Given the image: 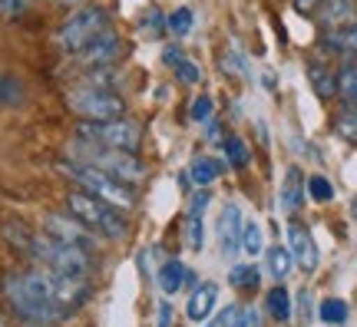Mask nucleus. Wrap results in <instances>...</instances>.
<instances>
[{"label": "nucleus", "instance_id": "nucleus-1", "mask_svg": "<svg viewBox=\"0 0 357 327\" xmlns=\"http://www.w3.org/2000/svg\"><path fill=\"white\" fill-rule=\"evenodd\" d=\"M0 291L13 307V314L26 324H56L89 298L86 277H70L50 268L7 271L0 277Z\"/></svg>", "mask_w": 357, "mask_h": 327}, {"label": "nucleus", "instance_id": "nucleus-2", "mask_svg": "<svg viewBox=\"0 0 357 327\" xmlns=\"http://www.w3.org/2000/svg\"><path fill=\"white\" fill-rule=\"evenodd\" d=\"M60 172H63L66 178H73L83 192H89V195H96V199L116 205L119 212L136 205V192L129 189V182H119V178H113L109 172H102V169H96V165H89V162H60Z\"/></svg>", "mask_w": 357, "mask_h": 327}, {"label": "nucleus", "instance_id": "nucleus-3", "mask_svg": "<svg viewBox=\"0 0 357 327\" xmlns=\"http://www.w3.org/2000/svg\"><path fill=\"white\" fill-rule=\"evenodd\" d=\"M109 13L106 7L100 3H89V7H79L77 13H70L60 26V33H56V43H60V50L70 53V56H79L83 50H89L96 40L109 30Z\"/></svg>", "mask_w": 357, "mask_h": 327}, {"label": "nucleus", "instance_id": "nucleus-4", "mask_svg": "<svg viewBox=\"0 0 357 327\" xmlns=\"http://www.w3.org/2000/svg\"><path fill=\"white\" fill-rule=\"evenodd\" d=\"M66 208L70 215L83 222L89 231H96L102 238H123L126 235V218L123 212L109 205V201L96 199V195H89V192H70L66 195Z\"/></svg>", "mask_w": 357, "mask_h": 327}, {"label": "nucleus", "instance_id": "nucleus-5", "mask_svg": "<svg viewBox=\"0 0 357 327\" xmlns=\"http://www.w3.org/2000/svg\"><path fill=\"white\" fill-rule=\"evenodd\" d=\"M77 139L89 146H102V149H119V152H136L142 142V126L136 119H109V123H79Z\"/></svg>", "mask_w": 357, "mask_h": 327}, {"label": "nucleus", "instance_id": "nucleus-6", "mask_svg": "<svg viewBox=\"0 0 357 327\" xmlns=\"http://www.w3.org/2000/svg\"><path fill=\"white\" fill-rule=\"evenodd\" d=\"M70 109L83 116V123H109V119H123L126 100L113 89H96L89 83H79L70 89Z\"/></svg>", "mask_w": 357, "mask_h": 327}, {"label": "nucleus", "instance_id": "nucleus-7", "mask_svg": "<svg viewBox=\"0 0 357 327\" xmlns=\"http://www.w3.org/2000/svg\"><path fill=\"white\" fill-rule=\"evenodd\" d=\"M73 155H79L83 162L96 165L102 172H109L119 182H139L146 178V169L136 159V152H119V149H102V146H89V142H77Z\"/></svg>", "mask_w": 357, "mask_h": 327}, {"label": "nucleus", "instance_id": "nucleus-8", "mask_svg": "<svg viewBox=\"0 0 357 327\" xmlns=\"http://www.w3.org/2000/svg\"><path fill=\"white\" fill-rule=\"evenodd\" d=\"M43 231L53 238L66 241V245H77L83 252H96V231H89L83 222L77 218H66V215H47L43 218Z\"/></svg>", "mask_w": 357, "mask_h": 327}, {"label": "nucleus", "instance_id": "nucleus-9", "mask_svg": "<svg viewBox=\"0 0 357 327\" xmlns=\"http://www.w3.org/2000/svg\"><path fill=\"white\" fill-rule=\"evenodd\" d=\"M119 53H123V40L116 37V30L109 26L89 50H83L79 56H73V60H77L79 66H89V70H109V66L119 60Z\"/></svg>", "mask_w": 357, "mask_h": 327}, {"label": "nucleus", "instance_id": "nucleus-10", "mask_svg": "<svg viewBox=\"0 0 357 327\" xmlns=\"http://www.w3.org/2000/svg\"><path fill=\"white\" fill-rule=\"evenodd\" d=\"M288 252H291L294 264L301 271H314L318 268V245L311 238V231L305 225H298V222L288 225Z\"/></svg>", "mask_w": 357, "mask_h": 327}, {"label": "nucleus", "instance_id": "nucleus-11", "mask_svg": "<svg viewBox=\"0 0 357 327\" xmlns=\"http://www.w3.org/2000/svg\"><path fill=\"white\" fill-rule=\"evenodd\" d=\"M242 231H245V222H242V208L229 201L222 215H218V245H222V254H235L242 248Z\"/></svg>", "mask_w": 357, "mask_h": 327}, {"label": "nucleus", "instance_id": "nucleus-12", "mask_svg": "<svg viewBox=\"0 0 357 327\" xmlns=\"http://www.w3.org/2000/svg\"><path fill=\"white\" fill-rule=\"evenodd\" d=\"M205 208H208V192H195V199L189 205V215H185V245L192 252L202 248V218H205Z\"/></svg>", "mask_w": 357, "mask_h": 327}, {"label": "nucleus", "instance_id": "nucleus-13", "mask_svg": "<svg viewBox=\"0 0 357 327\" xmlns=\"http://www.w3.org/2000/svg\"><path fill=\"white\" fill-rule=\"evenodd\" d=\"M318 17H321V24H324V30H341V26L357 20V7H354V0H324Z\"/></svg>", "mask_w": 357, "mask_h": 327}, {"label": "nucleus", "instance_id": "nucleus-14", "mask_svg": "<svg viewBox=\"0 0 357 327\" xmlns=\"http://www.w3.org/2000/svg\"><path fill=\"white\" fill-rule=\"evenodd\" d=\"M305 192H307L305 176H301L298 165H291V169L284 172V182H281V208H284V212H298L301 201H305Z\"/></svg>", "mask_w": 357, "mask_h": 327}, {"label": "nucleus", "instance_id": "nucleus-15", "mask_svg": "<svg viewBox=\"0 0 357 327\" xmlns=\"http://www.w3.org/2000/svg\"><path fill=\"white\" fill-rule=\"evenodd\" d=\"M324 50L337 53V56H357V20L341 26V30H328L324 33Z\"/></svg>", "mask_w": 357, "mask_h": 327}, {"label": "nucleus", "instance_id": "nucleus-16", "mask_svg": "<svg viewBox=\"0 0 357 327\" xmlns=\"http://www.w3.org/2000/svg\"><path fill=\"white\" fill-rule=\"evenodd\" d=\"M215 298H218V288L212 284V281L199 284V288H195V294L189 298V307H185L192 321H205V317L212 314V307H215Z\"/></svg>", "mask_w": 357, "mask_h": 327}, {"label": "nucleus", "instance_id": "nucleus-17", "mask_svg": "<svg viewBox=\"0 0 357 327\" xmlns=\"http://www.w3.org/2000/svg\"><path fill=\"white\" fill-rule=\"evenodd\" d=\"M189 277H192V271L182 261H166L159 268V288L166 291V294H176V291H182V284Z\"/></svg>", "mask_w": 357, "mask_h": 327}, {"label": "nucleus", "instance_id": "nucleus-18", "mask_svg": "<svg viewBox=\"0 0 357 327\" xmlns=\"http://www.w3.org/2000/svg\"><path fill=\"white\" fill-rule=\"evenodd\" d=\"M218 176H222V162H218V159H208V155H199V159H192L189 178L195 182V185H199V189L212 185Z\"/></svg>", "mask_w": 357, "mask_h": 327}, {"label": "nucleus", "instance_id": "nucleus-19", "mask_svg": "<svg viewBox=\"0 0 357 327\" xmlns=\"http://www.w3.org/2000/svg\"><path fill=\"white\" fill-rule=\"evenodd\" d=\"M252 321H255L252 311H245L242 304H229V307H222L205 327H252Z\"/></svg>", "mask_w": 357, "mask_h": 327}, {"label": "nucleus", "instance_id": "nucleus-20", "mask_svg": "<svg viewBox=\"0 0 357 327\" xmlns=\"http://www.w3.org/2000/svg\"><path fill=\"white\" fill-rule=\"evenodd\" d=\"M307 76H311V86H314V93H318L321 100H331L334 93H337V73H331V70H324V66L311 63L307 66Z\"/></svg>", "mask_w": 357, "mask_h": 327}, {"label": "nucleus", "instance_id": "nucleus-21", "mask_svg": "<svg viewBox=\"0 0 357 327\" xmlns=\"http://www.w3.org/2000/svg\"><path fill=\"white\" fill-rule=\"evenodd\" d=\"M337 93L347 106H357V63H344L337 70Z\"/></svg>", "mask_w": 357, "mask_h": 327}, {"label": "nucleus", "instance_id": "nucleus-22", "mask_svg": "<svg viewBox=\"0 0 357 327\" xmlns=\"http://www.w3.org/2000/svg\"><path fill=\"white\" fill-rule=\"evenodd\" d=\"M265 304H268V314L275 317V321H281V324L291 317V298H288V291L281 288V284L268 291V301Z\"/></svg>", "mask_w": 357, "mask_h": 327}, {"label": "nucleus", "instance_id": "nucleus-23", "mask_svg": "<svg viewBox=\"0 0 357 327\" xmlns=\"http://www.w3.org/2000/svg\"><path fill=\"white\" fill-rule=\"evenodd\" d=\"M229 281H231V288H238V291H255L261 275H258V268H252V264H235L229 271Z\"/></svg>", "mask_w": 357, "mask_h": 327}, {"label": "nucleus", "instance_id": "nucleus-24", "mask_svg": "<svg viewBox=\"0 0 357 327\" xmlns=\"http://www.w3.org/2000/svg\"><path fill=\"white\" fill-rule=\"evenodd\" d=\"M291 264H294V258H291V252L288 248H268V271H271V277H288L291 275Z\"/></svg>", "mask_w": 357, "mask_h": 327}, {"label": "nucleus", "instance_id": "nucleus-25", "mask_svg": "<svg viewBox=\"0 0 357 327\" xmlns=\"http://www.w3.org/2000/svg\"><path fill=\"white\" fill-rule=\"evenodd\" d=\"M334 132L357 146V106H344V113H337V119H334Z\"/></svg>", "mask_w": 357, "mask_h": 327}, {"label": "nucleus", "instance_id": "nucleus-26", "mask_svg": "<svg viewBox=\"0 0 357 327\" xmlns=\"http://www.w3.org/2000/svg\"><path fill=\"white\" fill-rule=\"evenodd\" d=\"M0 102H3V106H17V102H24V86H20V79H17V76L0 73Z\"/></svg>", "mask_w": 357, "mask_h": 327}, {"label": "nucleus", "instance_id": "nucleus-27", "mask_svg": "<svg viewBox=\"0 0 357 327\" xmlns=\"http://www.w3.org/2000/svg\"><path fill=\"white\" fill-rule=\"evenodd\" d=\"M139 30L146 33V37H162V33H169V26H166V17H162V10L149 7V10L142 13Z\"/></svg>", "mask_w": 357, "mask_h": 327}, {"label": "nucleus", "instance_id": "nucleus-28", "mask_svg": "<svg viewBox=\"0 0 357 327\" xmlns=\"http://www.w3.org/2000/svg\"><path fill=\"white\" fill-rule=\"evenodd\" d=\"M321 321H324V324H344L347 321V304L341 301V298L321 301Z\"/></svg>", "mask_w": 357, "mask_h": 327}, {"label": "nucleus", "instance_id": "nucleus-29", "mask_svg": "<svg viewBox=\"0 0 357 327\" xmlns=\"http://www.w3.org/2000/svg\"><path fill=\"white\" fill-rule=\"evenodd\" d=\"M166 26H169V33H176V37L192 33V10H189V7H178V10H172L166 17Z\"/></svg>", "mask_w": 357, "mask_h": 327}, {"label": "nucleus", "instance_id": "nucleus-30", "mask_svg": "<svg viewBox=\"0 0 357 327\" xmlns=\"http://www.w3.org/2000/svg\"><path fill=\"white\" fill-rule=\"evenodd\" d=\"M225 155H229V162L235 165V169L248 165V146H245L238 136H229V139H225Z\"/></svg>", "mask_w": 357, "mask_h": 327}, {"label": "nucleus", "instance_id": "nucleus-31", "mask_svg": "<svg viewBox=\"0 0 357 327\" xmlns=\"http://www.w3.org/2000/svg\"><path fill=\"white\" fill-rule=\"evenodd\" d=\"M307 195L314 201H331L334 199V185L324 176H311L307 178Z\"/></svg>", "mask_w": 357, "mask_h": 327}, {"label": "nucleus", "instance_id": "nucleus-32", "mask_svg": "<svg viewBox=\"0 0 357 327\" xmlns=\"http://www.w3.org/2000/svg\"><path fill=\"white\" fill-rule=\"evenodd\" d=\"M242 248H245V254H258V252H261V228H258L255 222H248V225H245Z\"/></svg>", "mask_w": 357, "mask_h": 327}, {"label": "nucleus", "instance_id": "nucleus-33", "mask_svg": "<svg viewBox=\"0 0 357 327\" xmlns=\"http://www.w3.org/2000/svg\"><path fill=\"white\" fill-rule=\"evenodd\" d=\"M26 0H0V20H17L24 17Z\"/></svg>", "mask_w": 357, "mask_h": 327}, {"label": "nucleus", "instance_id": "nucleus-34", "mask_svg": "<svg viewBox=\"0 0 357 327\" xmlns=\"http://www.w3.org/2000/svg\"><path fill=\"white\" fill-rule=\"evenodd\" d=\"M176 76H178V83H185V86H195V83H199V66L189 63V60H182V63L176 66Z\"/></svg>", "mask_w": 357, "mask_h": 327}, {"label": "nucleus", "instance_id": "nucleus-35", "mask_svg": "<svg viewBox=\"0 0 357 327\" xmlns=\"http://www.w3.org/2000/svg\"><path fill=\"white\" fill-rule=\"evenodd\" d=\"M192 119L195 123H208L212 119V100L208 96H199V100L192 102Z\"/></svg>", "mask_w": 357, "mask_h": 327}, {"label": "nucleus", "instance_id": "nucleus-36", "mask_svg": "<svg viewBox=\"0 0 357 327\" xmlns=\"http://www.w3.org/2000/svg\"><path fill=\"white\" fill-rule=\"evenodd\" d=\"M162 60H166V63L172 66V70H176V66L182 63V60H185V53L178 50V47H166V53H162Z\"/></svg>", "mask_w": 357, "mask_h": 327}, {"label": "nucleus", "instance_id": "nucleus-37", "mask_svg": "<svg viewBox=\"0 0 357 327\" xmlns=\"http://www.w3.org/2000/svg\"><path fill=\"white\" fill-rule=\"evenodd\" d=\"M294 7L301 13H318L324 7V0H294Z\"/></svg>", "mask_w": 357, "mask_h": 327}, {"label": "nucleus", "instance_id": "nucleus-38", "mask_svg": "<svg viewBox=\"0 0 357 327\" xmlns=\"http://www.w3.org/2000/svg\"><path fill=\"white\" fill-rule=\"evenodd\" d=\"M172 324V311H169V304H162L159 307V327H169Z\"/></svg>", "mask_w": 357, "mask_h": 327}, {"label": "nucleus", "instance_id": "nucleus-39", "mask_svg": "<svg viewBox=\"0 0 357 327\" xmlns=\"http://www.w3.org/2000/svg\"><path fill=\"white\" fill-rule=\"evenodd\" d=\"M56 3H63V7H73V3H79V0H56Z\"/></svg>", "mask_w": 357, "mask_h": 327}, {"label": "nucleus", "instance_id": "nucleus-40", "mask_svg": "<svg viewBox=\"0 0 357 327\" xmlns=\"http://www.w3.org/2000/svg\"><path fill=\"white\" fill-rule=\"evenodd\" d=\"M0 327H7V324H3V317H0Z\"/></svg>", "mask_w": 357, "mask_h": 327}]
</instances>
